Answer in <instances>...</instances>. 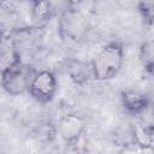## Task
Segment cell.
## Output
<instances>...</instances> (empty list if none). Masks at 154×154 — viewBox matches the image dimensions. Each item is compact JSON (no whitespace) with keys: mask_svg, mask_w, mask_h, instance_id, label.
Returning a JSON list of instances; mask_svg holds the SVG:
<instances>
[{"mask_svg":"<svg viewBox=\"0 0 154 154\" xmlns=\"http://www.w3.org/2000/svg\"><path fill=\"white\" fill-rule=\"evenodd\" d=\"M124 61L122 43L113 41L106 45L90 61L93 78L100 82L112 79L118 75Z\"/></svg>","mask_w":154,"mask_h":154,"instance_id":"1","label":"cell"},{"mask_svg":"<svg viewBox=\"0 0 154 154\" xmlns=\"http://www.w3.org/2000/svg\"><path fill=\"white\" fill-rule=\"evenodd\" d=\"M34 75L35 71L31 69V66L20 61L0 75L1 87L10 95H22L28 91L30 81Z\"/></svg>","mask_w":154,"mask_h":154,"instance_id":"2","label":"cell"},{"mask_svg":"<svg viewBox=\"0 0 154 154\" xmlns=\"http://www.w3.org/2000/svg\"><path fill=\"white\" fill-rule=\"evenodd\" d=\"M58 90V81L55 75L52 71L42 70L40 72H35L32 76L28 93L30 96L40 103L51 102Z\"/></svg>","mask_w":154,"mask_h":154,"instance_id":"3","label":"cell"},{"mask_svg":"<svg viewBox=\"0 0 154 154\" xmlns=\"http://www.w3.org/2000/svg\"><path fill=\"white\" fill-rule=\"evenodd\" d=\"M85 129V120L83 117L76 113H69L61 116L57 122V132L60 138L69 143H76Z\"/></svg>","mask_w":154,"mask_h":154,"instance_id":"4","label":"cell"},{"mask_svg":"<svg viewBox=\"0 0 154 154\" xmlns=\"http://www.w3.org/2000/svg\"><path fill=\"white\" fill-rule=\"evenodd\" d=\"M20 53L16 40L10 34L0 35V75L20 63Z\"/></svg>","mask_w":154,"mask_h":154,"instance_id":"5","label":"cell"},{"mask_svg":"<svg viewBox=\"0 0 154 154\" xmlns=\"http://www.w3.org/2000/svg\"><path fill=\"white\" fill-rule=\"evenodd\" d=\"M120 102H122L123 109L130 116H140V114L144 113V111L149 106L148 96L146 94H143L138 90H134V89L122 91Z\"/></svg>","mask_w":154,"mask_h":154,"instance_id":"6","label":"cell"},{"mask_svg":"<svg viewBox=\"0 0 154 154\" xmlns=\"http://www.w3.org/2000/svg\"><path fill=\"white\" fill-rule=\"evenodd\" d=\"M60 29L71 40H78L84 34L87 25L82 16L75 11H69L61 18Z\"/></svg>","mask_w":154,"mask_h":154,"instance_id":"7","label":"cell"},{"mask_svg":"<svg viewBox=\"0 0 154 154\" xmlns=\"http://www.w3.org/2000/svg\"><path fill=\"white\" fill-rule=\"evenodd\" d=\"M30 11V20L34 26L41 28L46 25V23L51 19L53 14V7L49 0H35L31 2Z\"/></svg>","mask_w":154,"mask_h":154,"instance_id":"8","label":"cell"},{"mask_svg":"<svg viewBox=\"0 0 154 154\" xmlns=\"http://www.w3.org/2000/svg\"><path fill=\"white\" fill-rule=\"evenodd\" d=\"M134 135V141L137 146L142 148H152L153 142H154V129L152 124H146L141 123L134 126L132 130Z\"/></svg>","mask_w":154,"mask_h":154,"instance_id":"9","label":"cell"},{"mask_svg":"<svg viewBox=\"0 0 154 154\" xmlns=\"http://www.w3.org/2000/svg\"><path fill=\"white\" fill-rule=\"evenodd\" d=\"M140 60L142 63V66L146 71L149 73L153 72L154 66V54H153V42L152 40L144 41L140 46Z\"/></svg>","mask_w":154,"mask_h":154,"instance_id":"10","label":"cell"},{"mask_svg":"<svg viewBox=\"0 0 154 154\" xmlns=\"http://www.w3.org/2000/svg\"><path fill=\"white\" fill-rule=\"evenodd\" d=\"M138 11L149 25L153 23V0H138Z\"/></svg>","mask_w":154,"mask_h":154,"instance_id":"11","label":"cell"},{"mask_svg":"<svg viewBox=\"0 0 154 154\" xmlns=\"http://www.w3.org/2000/svg\"><path fill=\"white\" fill-rule=\"evenodd\" d=\"M69 1V4L71 5V6H75V5H77V4H79L82 0H67Z\"/></svg>","mask_w":154,"mask_h":154,"instance_id":"12","label":"cell"},{"mask_svg":"<svg viewBox=\"0 0 154 154\" xmlns=\"http://www.w3.org/2000/svg\"><path fill=\"white\" fill-rule=\"evenodd\" d=\"M6 1H7V0H0V6L5 5V4H6Z\"/></svg>","mask_w":154,"mask_h":154,"instance_id":"13","label":"cell"},{"mask_svg":"<svg viewBox=\"0 0 154 154\" xmlns=\"http://www.w3.org/2000/svg\"><path fill=\"white\" fill-rule=\"evenodd\" d=\"M28 1H30V2H32V1H35V0H28Z\"/></svg>","mask_w":154,"mask_h":154,"instance_id":"14","label":"cell"}]
</instances>
